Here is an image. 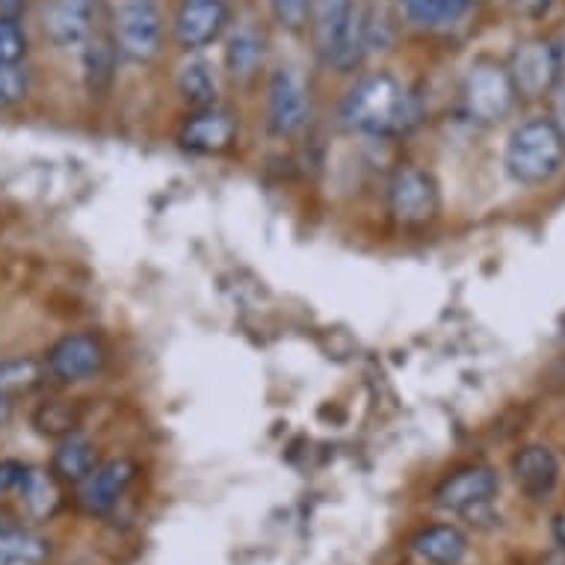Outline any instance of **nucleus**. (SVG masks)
I'll return each mask as SVG.
<instances>
[{
    "instance_id": "f704fd0d",
    "label": "nucleus",
    "mask_w": 565,
    "mask_h": 565,
    "mask_svg": "<svg viewBox=\"0 0 565 565\" xmlns=\"http://www.w3.org/2000/svg\"><path fill=\"white\" fill-rule=\"evenodd\" d=\"M0 524H3V515H0Z\"/></svg>"
},
{
    "instance_id": "a878e982",
    "label": "nucleus",
    "mask_w": 565,
    "mask_h": 565,
    "mask_svg": "<svg viewBox=\"0 0 565 565\" xmlns=\"http://www.w3.org/2000/svg\"><path fill=\"white\" fill-rule=\"evenodd\" d=\"M28 54V36L12 19L0 15V65H19Z\"/></svg>"
},
{
    "instance_id": "9b49d317",
    "label": "nucleus",
    "mask_w": 565,
    "mask_h": 565,
    "mask_svg": "<svg viewBox=\"0 0 565 565\" xmlns=\"http://www.w3.org/2000/svg\"><path fill=\"white\" fill-rule=\"evenodd\" d=\"M237 119L220 107L195 110L178 130V142L193 154H223L237 142Z\"/></svg>"
},
{
    "instance_id": "bb28decb",
    "label": "nucleus",
    "mask_w": 565,
    "mask_h": 565,
    "mask_svg": "<svg viewBox=\"0 0 565 565\" xmlns=\"http://www.w3.org/2000/svg\"><path fill=\"white\" fill-rule=\"evenodd\" d=\"M311 3L315 0H269V10H273L281 28L302 30L308 15H311Z\"/></svg>"
},
{
    "instance_id": "7c9ffc66",
    "label": "nucleus",
    "mask_w": 565,
    "mask_h": 565,
    "mask_svg": "<svg viewBox=\"0 0 565 565\" xmlns=\"http://www.w3.org/2000/svg\"><path fill=\"white\" fill-rule=\"evenodd\" d=\"M551 121H554L556 128H559V134L565 137V84L556 89V98H554V116H551Z\"/></svg>"
},
{
    "instance_id": "4be33fe9",
    "label": "nucleus",
    "mask_w": 565,
    "mask_h": 565,
    "mask_svg": "<svg viewBox=\"0 0 565 565\" xmlns=\"http://www.w3.org/2000/svg\"><path fill=\"white\" fill-rule=\"evenodd\" d=\"M81 408L72 399H47L33 412V427L47 438H65L77 433Z\"/></svg>"
},
{
    "instance_id": "473e14b6",
    "label": "nucleus",
    "mask_w": 565,
    "mask_h": 565,
    "mask_svg": "<svg viewBox=\"0 0 565 565\" xmlns=\"http://www.w3.org/2000/svg\"><path fill=\"white\" fill-rule=\"evenodd\" d=\"M554 536L556 542L565 547V512H559V515L554 519Z\"/></svg>"
},
{
    "instance_id": "dca6fc26",
    "label": "nucleus",
    "mask_w": 565,
    "mask_h": 565,
    "mask_svg": "<svg viewBox=\"0 0 565 565\" xmlns=\"http://www.w3.org/2000/svg\"><path fill=\"white\" fill-rule=\"evenodd\" d=\"M412 547L429 565H459L468 554V539L454 524H433L417 533Z\"/></svg>"
},
{
    "instance_id": "5701e85b",
    "label": "nucleus",
    "mask_w": 565,
    "mask_h": 565,
    "mask_svg": "<svg viewBox=\"0 0 565 565\" xmlns=\"http://www.w3.org/2000/svg\"><path fill=\"white\" fill-rule=\"evenodd\" d=\"M21 498L28 503V510L36 515V519H47L54 515L56 507H60V489H56V480L42 468H30L24 482H21Z\"/></svg>"
},
{
    "instance_id": "4468645a",
    "label": "nucleus",
    "mask_w": 565,
    "mask_h": 565,
    "mask_svg": "<svg viewBox=\"0 0 565 565\" xmlns=\"http://www.w3.org/2000/svg\"><path fill=\"white\" fill-rule=\"evenodd\" d=\"M512 473L530 498H545L559 482V459L551 447L530 445L512 456Z\"/></svg>"
},
{
    "instance_id": "cd10ccee",
    "label": "nucleus",
    "mask_w": 565,
    "mask_h": 565,
    "mask_svg": "<svg viewBox=\"0 0 565 565\" xmlns=\"http://www.w3.org/2000/svg\"><path fill=\"white\" fill-rule=\"evenodd\" d=\"M28 95V75L19 65H0V107H12Z\"/></svg>"
},
{
    "instance_id": "1a4fd4ad",
    "label": "nucleus",
    "mask_w": 565,
    "mask_h": 565,
    "mask_svg": "<svg viewBox=\"0 0 565 565\" xmlns=\"http://www.w3.org/2000/svg\"><path fill=\"white\" fill-rule=\"evenodd\" d=\"M498 473L486 465H468L450 473L436 489V503L450 512H473L498 494Z\"/></svg>"
},
{
    "instance_id": "f257e3e1",
    "label": "nucleus",
    "mask_w": 565,
    "mask_h": 565,
    "mask_svg": "<svg viewBox=\"0 0 565 565\" xmlns=\"http://www.w3.org/2000/svg\"><path fill=\"white\" fill-rule=\"evenodd\" d=\"M341 121L364 137H399L420 121V107L397 77L371 75L347 93Z\"/></svg>"
},
{
    "instance_id": "b1692460",
    "label": "nucleus",
    "mask_w": 565,
    "mask_h": 565,
    "mask_svg": "<svg viewBox=\"0 0 565 565\" xmlns=\"http://www.w3.org/2000/svg\"><path fill=\"white\" fill-rule=\"evenodd\" d=\"M468 0H403V10L417 28H445L462 19Z\"/></svg>"
},
{
    "instance_id": "0eeeda50",
    "label": "nucleus",
    "mask_w": 565,
    "mask_h": 565,
    "mask_svg": "<svg viewBox=\"0 0 565 565\" xmlns=\"http://www.w3.org/2000/svg\"><path fill=\"white\" fill-rule=\"evenodd\" d=\"M269 130L276 137H294L308 119V86L297 68H278L269 81Z\"/></svg>"
},
{
    "instance_id": "6e6552de",
    "label": "nucleus",
    "mask_w": 565,
    "mask_h": 565,
    "mask_svg": "<svg viewBox=\"0 0 565 565\" xmlns=\"http://www.w3.org/2000/svg\"><path fill=\"white\" fill-rule=\"evenodd\" d=\"M104 347L89 332L65 334L47 350L45 371L60 382H84L102 371Z\"/></svg>"
},
{
    "instance_id": "a211bd4d",
    "label": "nucleus",
    "mask_w": 565,
    "mask_h": 565,
    "mask_svg": "<svg viewBox=\"0 0 565 565\" xmlns=\"http://www.w3.org/2000/svg\"><path fill=\"white\" fill-rule=\"evenodd\" d=\"M98 465V450H95L93 438L84 433H72V436L60 438L54 450V471L68 482L86 480Z\"/></svg>"
},
{
    "instance_id": "9d476101",
    "label": "nucleus",
    "mask_w": 565,
    "mask_h": 565,
    "mask_svg": "<svg viewBox=\"0 0 565 565\" xmlns=\"http://www.w3.org/2000/svg\"><path fill=\"white\" fill-rule=\"evenodd\" d=\"M42 28H45V36L63 51L84 47L95 28V3L93 0H45Z\"/></svg>"
},
{
    "instance_id": "f03ea898",
    "label": "nucleus",
    "mask_w": 565,
    "mask_h": 565,
    "mask_svg": "<svg viewBox=\"0 0 565 565\" xmlns=\"http://www.w3.org/2000/svg\"><path fill=\"white\" fill-rule=\"evenodd\" d=\"M507 175L521 186H542L565 167V137L545 116L521 121L510 134L503 154Z\"/></svg>"
},
{
    "instance_id": "2eb2a0df",
    "label": "nucleus",
    "mask_w": 565,
    "mask_h": 565,
    "mask_svg": "<svg viewBox=\"0 0 565 565\" xmlns=\"http://www.w3.org/2000/svg\"><path fill=\"white\" fill-rule=\"evenodd\" d=\"M352 0H315L311 3V15H315V42L317 51L326 63H332L338 47L343 42V33L352 21Z\"/></svg>"
},
{
    "instance_id": "2f4dec72",
    "label": "nucleus",
    "mask_w": 565,
    "mask_h": 565,
    "mask_svg": "<svg viewBox=\"0 0 565 565\" xmlns=\"http://www.w3.org/2000/svg\"><path fill=\"white\" fill-rule=\"evenodd\" d=\"M12 397H3V394H0V427H7V424H10V417H12Z\"/></svg>"
},
{
    "instance_id": "412c9836",
    "label": "nucleus",
    "mask_w": 565,
    "mask_h": 565,
    "mask_svg": "<svg viewBox=\"0 0 565 565\" xmlns=\"http://www.w3.org/2000/svg\"><path fill=\"white\" fill-rule=\"evenodd\" d=\"M260 60H264V42L255 30L243 28L228 39L225 47V65L232 72L234 81H249L258 72Z\"/></svg>"
},
{
    "instance_id": "f3484780",
    "label": "nucleus",
    "mask_w": 565,
    "mask_h": 565,
    "mask_svg": "<svg viewBox=\"0 0 565 565\" xmlns=\"http://www.w3.org/2000/svg\"><path fill=\"white\" fill-rule=\"evenodd\" d=\"M84 51V68H86V84H89V93L102 95L107 86L113 84V72H116V39L102 33L98 28H93Z\"/></svg>"
},
{
    "instance_id": "c756f323",
    "label": "nucleus",
    "mask_w": 565,
    "mask_h": 565,
    "mask_svg": "<svg viewBox=\"0 0 565 565\" xmlns=\"http://www.w3.org/2000/svg\"><path fill=\"white\" fill-rule=\"evenodd\" d=\"M512 10L521 12V15H527V19H539V15H545L551 10V3L554 0H510Z\"/></svg>"
},
{
    "instance_id": "f8f14e48",
    "label": "nucleus",
    "mask_w": 565,
    "mask_h": 565,
    "mask_svg": "<svg viewBox=\"0 0 565 565\" xmlns=\"http://www.w3.org/2000/svg\"><path fill=\"white\" fill-rule=\"evenodd\" d=\"M134 477H137V468L128 459H110V462L95 465V471L77 482V501L93 515H107L121 501V494L128 491Z\"/></svg>"
},
{
    "instance_id": "7ed1b4c3",
    "label": "nucleus",
    "mask_w": 565,
    "mask_h": 565,
    "mask_svg": "<svg viewBox=\"0 0 565 565\" xmlns=\"http://www.w3.org/2000/svg\"><path fill=\"white\" fill-rule=\"evenodd\" d=\"M441 207L438 181L420 167L397 169L388 181V214L403 228L433 223Z\"/></svg>"
},
{
    "instance_id": "72a5a7b5",
    "label": "nucleus",
    "mask_w": 565,
    "mask_h": 565,
    "mask_svg": "<svg viewBox=\"0 0 565 565\" xmlns=\"http://www.w3.org/2000/svg\"><path fill=\"white\" fill-rule=\"evenodd\" d=\"M3 3H7V0H0V7H3Z\"/></svg>"
},
{
    "instance_id": "423d86ee",
    "label": "nucleus",
    "mask_w": 565,
    "mask_h": 565,
    "mask_svg": "<svg viewBox=\"0 0 565 565\" xmlns=\"http://www.w3.org/2000/svg\"><path fill=\"white\" fill-rule=\"evenodd\" d=\"M510 81L515 86V95L536 102L542 95H547L556 86L559 77V54L551 42L542 39H530L524 45L515 47L510 63Z\"/></svg>"
},
{
    "instance_id": "c85d7f7f",
    "label": "nucleus",
    "mask_w": 565,
    "mask_h": 565,
    "mask_svg": "<svg viewBox=\"0 0 565 565\" xmlns=\"http://www.w3.org/2000/svg\"><path fill=\"white\" fill-rule=\"evenodd\" d=\"M30 465L19 462V459H0V494L19 491L24 477H28Z\"/></svg>"
},
{
    "instance_id": "aec40b11",
    "label": "nucleus",
    "mask_w": 565,
    "mask_h": 565,
    "mask_svg": "<svg viewBox=\"0 0 565 565\" xmlns=\"http://www.w3.org/2000/svg\"><path fill=\"white\" fill-rule=\"evenodd\" d=\"M178 93L184 95V102L195 110H204V107H216V81L211 65L204 60H190V63L181 65L178 72Z\"/></svg>"
},
{
    "instance_id": "39448f33",
    "label": "nucleus",
    "mask_w": 565,
    "mask_h": 565,
    "mask_svg": "<svg viewBox=\"0 0 565 565\" xmlns=\"http://www.w3.org/2000/svg\"><path fill=\"white\" fill-rule=\"evenodd\" d=\"M116 45L134 63H149L163 45V15L158 0H121L116 15Z\"/></svg>"
},
{
    "instance_id": "20e7f679",
    "label": "nucleus",
    "mask_w": 565,
    "mask_h": 565,
    "mask_svg": "<svg viewBox=\"0 0 565 565\" xmlns=\"http://www.w3.org/2000/svg\"><path fill=\"white\" fill-rule=\"evenodd\" d=\"M465 113L480 125L501 121L515 104V86L510 81V72L498 63H477L465 77L462 89Z\"/></svg>"
},
{
    "instance_id": "393cba45",
    "label": "nucleus",
    "mask_w": 565,
    "mask_h": 565,
    "mask_svg": "<svg viewBox=\"0 0 565 565\" xmlns=\"http://www.w3.org/2000/svg\"><path fill=\"white\" fill-rule=\"evenodd\" d=\"M45 373V364L36 362V359H3L0 362V394L3 397H12L19 391L33 388Z\"/></svg>"
},
{
    "instance_id": "6ab92c4d",
    "label": "nucleus",
    "mask_w": 565,
    "mask_h": 565,
    "mask_svg": "<svg viewBox=\"0 0 565 565\" xmlns=\"http://www.w3.org/2000/svg\"><path fill=\"white\" fill-rule=\"evenodd\" d=\"M47 554L51 547L42 536L0 524V565H42Z\"/></svg>"
},
{
    "instance_id": "ddd939ff",
    "label": "nucleus",
    "mask_w": 565,
    "mask_h": 565,
    "mask_svg": "<svg viewBox=\"0 0 565 565\" xmlns=\"http://www.w3.org/2000/svg\"><path fill=\"white\" fill-rule=\"evenodd\" d=\"M228 24L225 0H184L175 15V39L184 51H199L220 39Z\"/></svg>"
}]
</instances>
